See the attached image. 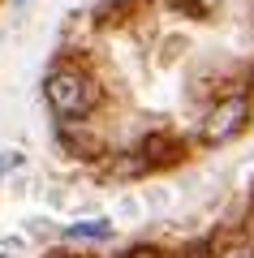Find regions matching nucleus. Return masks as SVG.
<instances>
[{
	"label": "nucleus",
	"mask_w": 254,
	"mask_h": 258,
	"mask_svg": "<svg viewBox=\"0 0 254 258\" xmlns=\"http://www.w3.org/2000/svg\"><path fill=\"white\" fill-rule=\"evenodd\" d=\"M69 241H108L112 237V220H78L65 228Z\"/></svg>",
	"instance_id": "3"
},
{
	"label": "nucleus",
	"mask_w": 254,
	"mask_h": 258,
	"mask_svg": "<svg viewBox=\"0 0 254 258\" xmlns=\"http://www.w3.org/2000/svg\"><path fill=\"white\" fill-rule=\"evenodd\" d=\"M220 258H254V245H245V241H237V245H224V249H220Z\"/></svg>",
	"instance_id": "5"
},
{
	"label": "nucleus",
	"mask_w": 254,
	"mask_h": 258,
	"mask_svg": "<svg viewBox=\"0 0 254 258\" xmlns=\"http://www.w3.org/2000/svg\"><path fill=\"white\" fill-rule=\"evenodd\" d=\"M47 103H52L56 116H86V112L95 108V99H99V91L91 86V78H82L78 69H56L52 78H47Z\"/></svg>",
	"instance_id": "1"
},
{
	"label": "nucleus",
	"mask_w": 254,
	"mask_h": 258,
	"mask_svg": "<svg viewBox=\"0 0 254 258\" xmlns=\"http://www.w3.org/2000/svg\"><path fill=\"white\" fill-rule=\"evenodd\" d=\"M245 116H250V103H245L241 95L216 103V108L207 112V120H202V142H228L237 129L245 125Z\"/></svg>",
	"instance_id": "2"
},
{
	"label": "nucleus",
	"mask_w": 254,
	"mask_h": 258,
	"mask_svg": "<svg viewBox=\"0 0 254 258\" xmlns=\"http://www.w3.org/2000/svg\"><path fill=\"white\" fill-rule=\"evenodd\" d=\"M185 5H190V9H198V13H207V9H216L220 0H185Z\"/></svg>",
	"instance_id": "6"
},
{
	"label": "nucleus",
	"mask_w": 254,
	"mask_h": 258,
	"mask_svg": "<svg viewBox=\"0 0 254 258\" xmlns=\"http://www.w3.org/2000/svg\"><path fill=\"white\" fill-rule=\"evenodd\" d=\"M112 215H117V224H138L146 215V203L138 194H121L117 203H112Z\"/></svg>",
	"instance_id": "4"
}]
</instances>
